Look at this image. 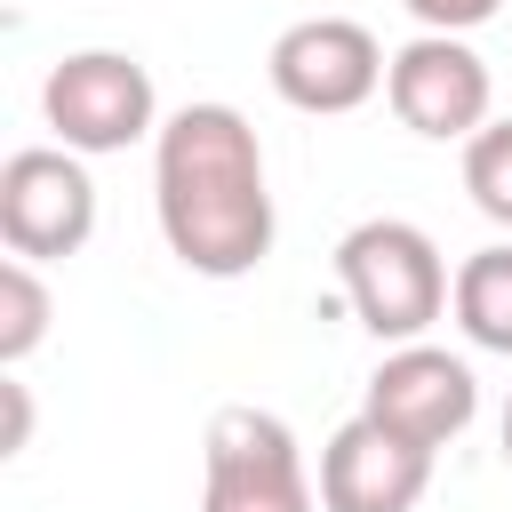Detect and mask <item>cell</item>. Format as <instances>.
Masks as SVG:
<instances>
[{"label":"cell","mask_w":512,"mask_h":512,"mask_svg":"<svg viewBox=\"0 0 512 512\" xmlns=\"http://www.w3.org/2000/svg\"><path fill=\"white\" fill-rule=\"evenodd\" d=\"M152 216L184 272L248 280L272 256V184L248 112L176 104L152 136Z\"/></svg>","instance_id":"cell-1"},{"label":"cell","mask_w":512,"mask_h":512,"mask_svg":"<svg viewBox=\"0 0 512 512\" xmlns=\"http://www.w3.org/2000/svg\"><path fill=\"white\" fill-rule=\"evenodd\" d=\"M336 288H344L352 320H360L376 344H416V336L448 312V296H456L432 232L408 224V216H368V224H352V232L336 240Z\"/></svg>","instance_id":"cell-2"},{"label":"cell","mask_w":512,"mask_h":512,"mask_svg":"<svg viewBox=\"0 0 512 512\" xmlns=\"http://www.w3.org/2000/svg\"><path fill=\"white\" fill-rule=\"evenodd\" d=\"M200 512H320V480L304 472V448L272 408L232 400L208 416Z\"/></svg>","instance_id":"cell-3"},{"label":"cell","mask_w":512,"mask_h":512,"mask_svg":"<svg viewBox=\"0 0 512 512\" xmlns=\"http://www.w3.org/2000/svg\"><path fill=\"white\" fill-rule=\"evenodd\" d=\"M40 120L56 128L64 152L104 160V152L160 136V96H152V72L128 48H72L40 80Z\"/></svg>","instance_id":"cell-4"},{"label":"cell","mask_w":512,"mask_h":512,"mask_svg":"<svg viewBox=\"0 0 512 512\" xmlns=\"http://www.w3.org/2000/svg\"><path fill=\"white\" fill-rule=\"evenodd\" d=\"M96 232V176L80 152L64 144H24L0 160V240L8 256H32V264H56V256H80Z\"/></svg>","instance_id":"cell-5"},{"label":"cell","mask_w":512,"mask_h":512,"mask_svg":"<svg viewBox=\"0 0 512 512\" xmlns=\"http://www.w3.org/2000/svg\"><path fill=\"white\" fill-rule=\"evenodd\" d=\"M264 72H272V96H280L288 112L336 120V112H360V104L384 88L392 56L376 48V32H368L360 16H304V24H288V32L272 40Z\"/></svg>","instance_id":"cell-6"},{"label":"cell","mask_w":512,"mask_h":512,"mask_svg":"<svg viewBox=\"0 0 512 512\" xmlns=\"http://www.w3.org/2000/svg\"><path fill=\"white\" fill-rule=\"evenodd\" d=\"M384 96L400 112L408 136H432V144H472L488 128V104H496V80L480 64V48L464 32H416L392 48V72H384Z\"/></svg>","instance_id":"cell-7"},{"label":"cell","mask_w":512,"mask_h":512,"mask_svg":"<svg viewBox=\"0 0 512 512\" xmlns=\"http://www.w3.org/2000/svg\"><path fill=\"white\" fill-rule=\"evenodd\" d=\"M360 416H376L384 432H400V440H416V448L440 456L480 416V384H472V368L456 352H440V344L416 336V344H392L376 360V376L360 392Z\"/></svg>","instance_id":"cell-8"},{"label":"cell","mask_w":512,"mask_h":512,"mask_svg":"<svg viewBox=\"0 0 512 512\" xmlns=\"http://www.w3.org/2000/svg\"><path fill=\"white\" fill-rule=\"evenodd\" d=\"M432 488V448L384 432L376 416H352L320 448V512H416Z\"/></svg>","instance_id":"cell-9"},{"label":"cell","mask_w":512,"mask_h":512,"mask_svg":"<svg viewBox=\"0 0 512 512\" xmlns=\"http://www.w3.org/2000/svg\"><path fill=\"white\" fill-rule=\"evenodd\" d=\"M456 328L480 344V352H504L512 360V240H488L456 264V296H448Z\"/></svg>","instance_id":"cell-10"},{"label":"cell","mask_w":512,"mask_h":512,"mask_svg":"<svg viewBox=\"0 0 512 512\" xmlns=\"http://www.w3.org/2000/svg\"><path fill=\"white\" fill-rule=\"evenodd\" d=\"M48 336V288H40V264L32 256H8L0 264V368H24Z\"/></svg>","instance_id":"cell-11"},{"label":"cell","mask_w":512,"mask_h":512,"mask_svg":"<svg viewBox=\"0 0 512 512\" xmlns=\"http://www.w3.org/2000/svg\"><path fill=\"white\" fill-rule=\"evenodd\" d=\"M464 192L488 224L512 232V120H488L472 144H464Z\"/></svg>","instance_id":"cell-12"},{"label":"cell","mask_w":512,"mask_h":512,"mask_svg":"<svg viewBox=\"0 0 512 512\" xmlns=\"http://www.w3.org/2000/svg\"><path fill=\"white\" fill-rule=\"evenodd\" d=\"M416 16V32H480L504 0H400Z\"/></svg>","instance_id":"cell-13"},{"label":"cell","mask_w":512,"mask_h":512,"mask_svg":"<svg viewBox=\"0 0 512 512\" xmlns=\"http://www.w3.org/2000/svg\"><path fill=\"white\" fill-rule=\"evenodd\" d=\"M0 400H8V440H0V456H16V448L32 440V392L8 376V384H0Z\"/></svg>","instance_id":"cell-14"},{"label":"cell","mask_w":512,"mask_h":512,"mask_svg":"<svg viewBox=\"0 0 512 512\" xmlns=\"http://www.w3.org/2000/svg\"><path fill=\"white\" fill-rule=\"evenodd\" d=\"M496 440H504V464H512V400H504V424H496Z\"/></svg>","instance_id":"cell-15"}]
</instances>
